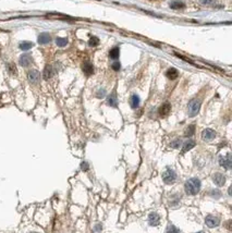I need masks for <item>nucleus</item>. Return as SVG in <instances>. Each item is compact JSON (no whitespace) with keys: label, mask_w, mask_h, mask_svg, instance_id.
I'll return each instance as SVG.
<instances>
[{"label":"nucleus","mask_w":232,"mask_h":233,"mask_svg":"<svg viewBox=\"0 0 232 233\" xmlns=\"http://www.w3.org/2000/svg\"><path fill=\"white\" fill-rule=\"evenodd\" d=\"M111 68H112V70H115V71H119L121 68L120 62H119V61H115V62L111 64Z\"/></svg>","instance_id":"bb28decb"},{"label":"nucleus","mask_w":232,"mask_h":233,"mask_svg":"<svg viewBox=\"0 0 232 233\" xmlns=\"http://www.w3.org/2000/svg\"><path fill=\"white\" fill-rule=\"evenodd\" d=\"M98 44H99V39L97 38L96 36L90 37V39L88 40V45H90V47H96V46H98Z\"/></svg>","instance_id":"b1692460"},{"label":"nucleus","mask_w":232,"mask_h":233,"mask_svg":"<svg viewBox=\"0 0 232 233\" xmlns=\"http://www.w3.org/2000/svg\"><path fill=\"white\" fill-rule=\"evenodd\" d=\"M178 75H179L178 70L175 69V68H170V69H168L166 72V76L168 78H170V80H175V78H178Z\"/></svg>","instance_id":"2eb2a0df"},{"label":"nucleus","mask_w":232,"mask_h":233,"mask_svg":"<svg viewBox=\"0 0 232 233\" xmlns=\"http://www.w3.org/2000/svg\"><path fill=\"white\" fill-rule=\"evenodd\" d=\"M130 106L133 108V109H136V108L139 106V97L137 95H132L131 98H130Z\"/></svg>","instance_id":"f3484780"},{"label":"nucleus","mask_w":232,"mask_h":233,"mask_svg":"<svg viewBox=\"0 0 232 233\" xmlns=\"http://www.w3.org/2000/svg\"><path fill=\"white\" fill-rule=\"evenodd\" d=\"M201 186L202 183L197 178H192V179L187 180L185 184H184V190L187 195H196L201 191Z\"/></svg>","instance_id":"f257e3e1"},{"label":"nucleus","mask_w":232,"mask_h":233,"mask_svg":"<svg viewBox=\"0 0 232 233\" xmlns=\"http://www.w3.org/2000/svg\"><path fill=\"white\" fill-rule=\"evenodd\" d=\"M32 61H33V58L28 54H23L20 57V60H19V62L22 66H28L32 63Z\"/></svg>","instance_id":"1a4fd4ad"},{"label":"nucleus","mask_w":232,"mask_h":233,"mask_svg":"<svg viewBox=\"0 0 232 233\" xmlns=\"http://www.w3.org/2000/svg\"><path fill=\"white\" fill-rule=\"evenodd\" d=\"M213 182L217 186H222L226 183V176L221 173H215L213 175Z\"/></svg>","instance_id":"9d476101"},{"label":"nucleus","mask_w":232,"mask_h":233,"mask_svg":"<svg viewBox=\"0 0 232 233\" xmlns=\"http://www.w3.org/2000/svg\"><path fill=\"white\" fill-rule=\"evenodd\" d=\"M199 2L202 4H213L216 2V0H199Z\"/></svg>","instance_id":"7c9ffc66"},{"label":"nucleus","mask_w":232,"mask_h":233,"mask_svg":"<svg viewBox=\"0 0 232 233\" xmlns=\"http://www.w3.org/2000/svg\"><path fill=\"white\" fill-rule=\"evenodd\" d=\"M27 78L32 84H37L40 80V74L37 70H31L27 74Z\"/></svg>","instance_id":"39448f33"},{"label":"nucleus","mask_w":232,"mask_h":233,"mask_svg":"<svg viewBox=\"0 0 232 233\" xmlns=\"http://www.w3.org/2000/svg\"><path fill=\"white\" fill-rule=\"evenodd\" d=\"M148 221H149L151 226H158V223L160 221L159 216L157 215L156 212H151V215H149V217H148Z\"/></svg>","instance_id":"ddd939ff"},{"label":"nucleus","mask_w":232,"mask_h":233,"mask_svg":"<svg viewBox=\"0 0 232 233\" xmlns=\"http://www.w3.org/2000/svg\"><path fill=\"white\" fill-rule=\"evenodd\" d=\"M209 196L210 197H214V198H219L221 196V193H220L219 190H211L209 192Z\"/></svg>","instance_id":"393cba45"},{"label":"nucleus","mask_w":232,"mask_h":233,"mask_svg":"<svg viewBox=\"0 0 232 233\" xmlns=\"http://www.w3.org/2000/svg\"><path fill=\"white\" fill-rule=\"evenodd\" d=\"M107 104H108V106H110V107H117L118 106V99H117V96H116L115 93L110 94V95L108 96Z\"/></svg>","instance_id":"dca6fc26"},{"label":"nucleus","mask_w":232,"mask_h":233,"mask_svg":"<svg viewBox=\"0 0 232 233\" xmlns=\"http://www.w3.org/2000/svg\"><path fill=\"white\" fill-rule=\"evenodd\" d=\"M51 42V37L48 33H43L38 36V43L40 45H47Z\"/></svg>","instance_id":"f8f14e48"},{"label":"nucleus","mask_w":232,"mask_h":233,"mask_svg":"<svg viewBox=\"0 0 232 233\" xmlns=\"http://www.w3.org/2000/svg\"><path fill=\"white\" fill-rule=\"evenodd\" d=\"M197 233H204V232H197Z\"/></svg>","instance_id":"473e14b6"},{"label":"nucleus","mask_w":232,"mask_h":233,"mask_svg":"<svg viewBox=\"0 0 232 233\" xmlns=\"http://www.w3.org/2000/svg\"><path fill=\"white\" fill-rule=\"evenodd\" d=\"M82 70H83V72H84L87 76H90V75H92L94 73L93 64H92L90 62H88V61H86V62H84L83 64H82Z\"/></svg>","instance_id":"9b49d317"},{"label":"nucleus","mask_w":232,"mask_h":233,"mask_svg":"<svg viewBox=\"0 0 232 233\" xmlns=\"http://www.w3.org/2000/svg\"><path fill=\"white\" fill-rule=\"evenodd\" d=\"M219 164L221 167H223L227 170H230L232 167V159H231V155H227V156H222L219 158Z\"/></svg>","instance_id":"20e7f679"},{"label":"nucleus","mask_w":232,"mask_h":233,"mask_svg":"<svg viewBox=\"0 0 232 233\" xmlns=\"http://www.w3.org/2000/svg\"><path fill=\"white\" fill-rule=\"evenodd\" d=\"M194 146H195V142H194L193 140H189L187 142H185L183 145V149H182V152H186L187 150H191L192 148H194Z\"/></svg>","instance_id":"6ab92c4d"},{"label":"nucleus","mask_w":232,"mask_h":233,"mask_svg":"<svg viewBox=\"0 0 232 233\" xmlns=\"http://www.w3.org/2000/svg\"><path fill=\"white\" fill-rule=\"evenodd\" d=\"M169 6L173 10H180V9H183L184 7H185V3L183 1H180V0H175V1L170 2Z\"/></svg>","instance_id":"4468645a"},{"label":"nucleus","mask_w":232,"mask_h":233,"mask_svg":"<svg viewBox=\"0 0 232 233\" xmlns=\"http://www.w3.org/2000/svg\"><path fill=\"white\" fill-rule=\"evenodd\" d=\"M34 44L32 42H21L20 43V48H21L23 51H27L30 50L31 48H33Z\"/></svg>","instance_id":"412c9836"},{"label":"nucleus","mask_w":232,"mask_h":233,"mask_svg":"<svg viewBox=\"0 0 232 233\" xmlns=\"http://www.w3.org/2000/svg\"><path fill=\"white\" fill-rule=\"evenodd\" d=\"M163 180L166 184H172L177 180V173L172 169H167L163 173Z\"/></svg>","instance_id":"7ed1b4c3"},{"label":"nucleus","mask_w":232,"mask_h":233,"mask_svg":"<svg viewBox=\"0 0 232 233\" xmlns=\"http://www.w3.org/2000/svg\"><path fill=\"white\" fill-rule=\"evenodd\" d=\"M81 169H82V170H84V171L88 170V164H87V162H82Z\"/></svg>","instance_id":"2f4dec72"},{"label":"nucleus","mask_w":232,"mask_h":233,"mask_svg":"<svg viewBox=\"0 0 232 233\" xmlns=\"http://www.w3.org/2000/svg\"><path fill=\"white\" fill-rule=\"evenodd\" d=\"M52 74H54V71H52V66H46L45 69H44V72H43V76L45 80H49L51 78Z\"/></svg>","instance_id":"a211bd4d"},{"label":"nucleus","mask_w":232,"mask_h":233,"mask_svg":"<svg viewBox=\"0 0 232 233\" xmlns=\"http://www.w3.org/2000/svg\"><path fill=\"white\" fill-rule=\"evenodd\" d=\"M8 70H9V72H10V73H12V74H15V73H16L15 66H14V64H12V63L8 64Z\"/></svg>","instance_id":"cd10ccee"},{"label":"nucleus","mask_w":232,"mask_h":233,"mask_svg":"<svg viewBox=\"0 0 232 233\" xmlns=\"http://www.w3.org/2000/svg\"><path fill=\"white\" fill-rule=\"evenodd\" d=\"M56 44H57V46H59V47H66V46L68 45V39L58 37V38L56 39Z\"/></svg>","instance_id":"5701e85b"},{"label":"nucleus","mask_w":232,"mask_h":233,"mask_svg":"<svg viewBox=\"0 0 232 233\" xmlns=\"http://www.w3.org/2000/svg\"><path fill=\"white\" fill-rule=\"evenodd\" d=\"M216 137V132L211 128H205L204 131L202 132V138L203 140H206V142H209V140H214Z\"/></svg>","instance_id":"423d86ee"},{"label":"nucleus","mask_w":232,"mask_h":233,"mask_svg":"<svg viewBox=\"0 0 232 233\" xmlns=\"http://www.w3.org/2000/svg\"><path fill=\"white\" fill-rule=\"evenodd\" d=\"M199 109H201V100L199 99H192L189 102V106H187L189 116L192 118V116H197V114L199 112Z\"/></svg>","instance_id":"f03ea898"},{"label":"nucleus","mask_w":232,"mask_h":233,"mask_svg":"<svg viewBox=\"0 0 232 233\" xmlns=\"http://www.w3.org/2000/svg\"><path fill=\"white\" fill-rule=\"evenodd\" d=\"M171 111V105L169 102H165L163 105L160 106L159 109H158V114H159L160 116H166L170 114Z\"/></svg>","instance_id":"6e6552de"},{"label":"nucleus","mask_w":232,"mask_h":233,"mask_svg":"<svg viewBox=\"0 0 232 233\" xmlns=\"http://www.w3.org/2000/svg\"><path fill=\"white\" fill-rule=\"evenodd\" d=\"M181 140H173L171 143V146L173 147V148H179L180 147V145H181Z\"/></svg>","instance_id":"c85d7f7f"},{"label":"nucleus","mask_w":232,"mask_h":233,"mask_svg":"<svg viewBox=\"0 0 232 233\" xmlns=\"http://www.w3.org/2000/svg\"><path fill=\"white\" fill-rule=\"evenodd\" d=\"M194 132H195V125L194 124H191L186 128L185 132H184V135L186 136V137H191L192 135L194 134Z\"/></svg>","instance_id":"4be33fe9"},{"label":"nucleus","mask_w":232,"mask_h":233,"mask_svg":"<svg viewBox=\"0 0 232 233\" xmlns=\"http://www.w3.org/2000/svg\"><path fill=\"white\" fill-rule=\"evenodd\" d=\"M205 222H206V224H207V227H209V228L218 227L220 223L219 218H218V217H215V216H213V215L207 216L205 219Z\"/></svg>","instance_id":"0eeeda50"},{"label":"nucleus","mask_w":232,"mask_h":233,"mask_svg":"<svg viewBox=\"0 0 232 233\" xmlns=\"http://www.w3.org/2000/svg\"><path fill=\"white\" fill-rule=\"evenodd\" d=\"M106 95V90H99L98 92H97L96 96L98 97V98H103V97H105Z\"/></svg>","instance_id":"c756f323"},{"label":"nucleus","mask_w":232,"mask_h":233,"mask_svg":"<svg viewBox=\"0 0 232 233\" xmlns=\"http://www.w3.org/2000/svg\"><path fill=\"white\" fill-rule=\"evenodd\" d=\"M119 55H120V49L119 47H113L109 52V57L113 60H117L119 58Z\"/></svg>","instance_id":"aec40b11"},{"label":"nucleus","mask_w":232,"mask_h":233,"mask_svg":"<svg viewBox=\"0 0 232 233\" xmlns=\"http://www.w3.org/2000/svg\"><path fill=\"white\" fill-rule=\"evenodd\" d=\"M167 233H180V231H179L175 226H169L168 230H167Z\"/></svg>","instance_id":"a878e982"}]
</instances>
